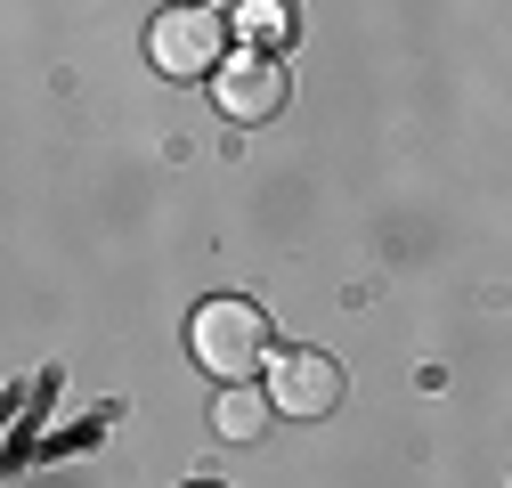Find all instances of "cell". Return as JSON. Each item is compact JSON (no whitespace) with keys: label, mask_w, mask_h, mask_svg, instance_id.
Masks as SVG:
<instances>
[{"label":"cell","mask_w":512,"mask_h":488,"mask_svg":"<svg viewBox=\"0 0 512 488\" xmlns=\"http://www.w3.org/2000/svg\"><path fill=\"white\" fill-rule=\"evenodd\" d=\"M147 57H155V74H171V82L220 74V66H228V25H220V9H163V17L147 25Z\"/></svg>","instance_id":"cell-2"},{"label":"cell","mask_w":512,"mask_h":488,"mask_svg":"<svg viewBox=\"0 0 512 488\" xmlns=\"http://www.w3.org/2000/svg\"><path fill=\"white\" fill-rule=\"evenodd\" d=\"M187 350H196L204 375H220V383L261 375V358H269V310H261V301H244V293H220V301H204V310L187 318Z\"/></svg>","instance_id":"cell-1"},{"label":"cell","mask_w":512,"mask_h":488,"mask_svg":"<svg viewBox=\"0 0 512 488\" xmlns=\"http://www.w3.org/2000/svg\"><path fill=\"white\" fill-rule=\"evenodd\" d=\"M220 82V114H236V122H269V114H285V57H269V49H228V66L212 74Z\"/></svg>","instance_id":"cell-4"},{"label":"cell","mask_w":512,"mask_h":488,"mask_svg":"<svg viewBox=\"0 0 512 488\" xmlns=\"http://www.w3.org/2000/svg\"><path fill=\"white\" fill-rule=\"evenodd\" d=\"M269 399H277V415H334L342 407V366L326 358V350H277L269 358Z\"/></svg>","instance_id":"cell-3"},{"label":"cell","mask_w":512,"mask_h":488,"mask_svg":"<svg viewBox=\"0 0 512 488\" xmlns=\"http://www.w3.org/2000/svg\"><path fill=\"white\" fill-rule=\"evenodd\" d=\"M269 407H277L269 391H252V383H228V391L212 399V432H220L228 448H244V440H261V432H269Z\"/></svg>","instance_id":"cell-5"}]
</instances>
